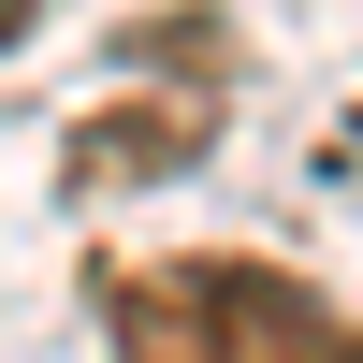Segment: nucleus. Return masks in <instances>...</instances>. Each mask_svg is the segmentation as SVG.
Segmentation results:
<instances>
[{
	"label": "nucleus",
	"instance_id": "obj_3",
	"mask_svg": "<svg viewBox=\"0 0 363 363\" xmlns=\"http://www.w3.org/2000/svg\"><path fill=\"white\" fill-rule=\"evenodd\" d=\"M29 29H44V0H0V58H15V44H29Z\"/></svg>",
	"mask_w": 363,
	"mask_h": 363
},
{
	"label": "nucleus",
	"instance_id": "obj_2",
	"mask_svg": "<svg viewBox=\"0 0 363 363\" xmlns=\"http://www.w3.org/2000/svg\"><path fill=\"white\" fill-rule=\"evenodd\" d=\"M203 131H218V87H174L160 116H131V102H102V116L73 131V189H116V174H174V160H189Z\"/></svg>",
	"mask_w": 363,
	"mask_h": 363
},
{
	"label": "nucleus",
	"instance_id": "obj_1",
	"mask_svg": "<svg viewBox=\"0 0 363 363\" xmlns=\"http://www.w3.org/2000/svg\"><path fill=\"white\" fill-rule=\"evenodd\" d=\"M116 363H363V320L262 247H160L102 277Z\"/></svg>",
	"mask_w": 363,
	"mask_h": 363
}]
</instances>
